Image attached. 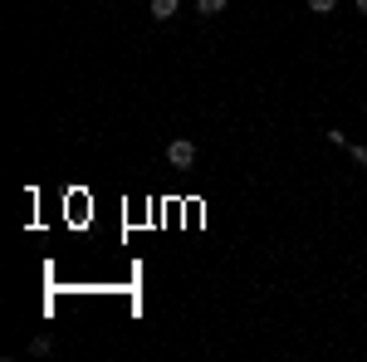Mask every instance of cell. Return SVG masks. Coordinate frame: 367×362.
Masks as SVG:
<instances>
[{"instance_id": "obj_1", "label": "cell", "mask_w": 367, "mask_h": 362, "mask_svg": "<svg viewBox=\"0 0 367 362\" xmlns=\"http://www.w3.org/2000/svg\"><path fill=\"white\" fill-rule=\"evenodd\" d=\"M167 162L172 167H196V142H186V137H177V142H167Z\"/></svg>"}, {"instance_id": "obj_2", "label": "cell", "mask_w": 367, "mask_h": 362, "mask_svg": "<svg viewBox=\"0 0 367 362\" xmlns=\"http://www.w3.org/2000/svg\"><path fill=\"white\" fill-rule=\"evenodd\" d=\"M182 10V0H152V20H172Z\"/></svg>"}, {"instance_id": "obj_3", "label": "cell", "mask_w": 367, "mask_h": 362, "mask_svg": "<svg viewBox=\"0 0 367 362\" xmlns=\"http://www.w3.org/2000/svg\"><path fill=\"white\" fill-rule=\"evenodd\" d=\"M230 0H196V15H220Z\"/></svg>"}, {"instance_id": "obj_4", "label": "cell", "mask_w": 367, "mask_h": 362, "mask_svg": "<svg viewBox=\"0 0 367 362\" xmlns=\"http://www.w3.org/2000/svg\"><path fill=\"white\" fill-rule=\"evenodd\" d=\"M333 5H338V0H309V10H313V15H328Z\"/></svg>"}, {"instance_id": "obj_5", "label": "cell", "mask_w": 367, "mask_h": 362, "mask_svg": "<svg viewBox=\"0 0 367 362\" xmlns=\"http://www.w3.org/2000/svg\"><path fill=\"white\" fill-rule=\"evenodd\" d=\"M348 152H353V157H358V162H367V147H348Z\"/></svg>"}, {"instance_id": "obj_6", "label": "cell", "mask_w": 367, "mask_h": 362, "mask_svg": "<svg viewBox=\"0 0 367 362\" xmlns=\"http://www.w3.org/2000/svg\"><path fill=\"white\" fill-rule=\"evenodd\" d=\"M358 10H363V15H367V0H358Z\"/></svg>"}]
</instances>
